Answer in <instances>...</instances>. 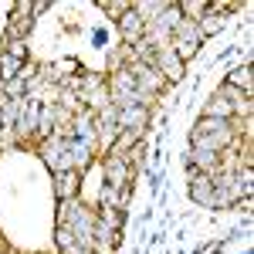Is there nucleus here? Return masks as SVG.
<instances>
[{
    "mask_svg": "<svg viewBox=\"0 0 254 254\" xmlns=\"http://www.w3.org/2000/svg\"><path fill=\"white\" fill-rule=\"evenodd\" d=\"M75 187H78V173L75 170H58L55 173V190L61 200H75Z\"/></svg>",
    "mask_w": 254,
    "mask_h": 254,
    "instance_id": "nucleus-7",
    "label": "nucleus"
},
{
    "mask_svg": "<svg viewBox=\"0 0 254 254\" xmlns=\"http://www.w3.org/2000/svg\"><path fill=\"white\" fill-rule=\"evenodd\" d=\"M234 139V129L227 119H203L193 126V149H210V153H224Z\"/></svg>",
    "mask_w": 254,
    "mask_h": 254,
    "instance_id": "nucleus-1",
    "label": "nucleus"
},
{
    "mask_svg": "<svg viewBox=\"0 0 254 254\" xmlns=\"http://www.w3.org/2000/svg\"><path fill=\"white\" fill-rule=\"evenodd\" d=\"M237 85H244V95H251V64H244V68H237L231 71V78H227V88H237Z\"/></svg>",
    "mask_w": 254,
    "mask_h": 254,
    "instance_id": "nucleus-10",
    "label": "nucleus"
},
{
    "mask_svg": "<svg viewBox=\"0 0 254 254\" xmlns=\"http://www.w3.org/2000/svg\"><path fill=\"white\" fill-rule=\"evenodd\" d=\"M119 31H122V38L129 41V44H139V41H142V31H146V24H142V17L129 7V10L119 17Z\"/></svg>",
    "mask_w": 254,
    "mask_h": 254,
    "instance_id": "nucleus-4",
    "label": "nucleus"
},
{
    "mask_svg": "<svg viewBox=\"0 0 254 254\" xmlns=\"http://www.w3.org/2000/svg\"><path fill=\"white\" fill-rule=\"evenodd\" d=\"M153 68H156L166 81H180V78H183V61L176 58V51L170 48V44H166V48H159V55L153 58Z\"/></svg>",
    "mask_w": 254,
    "mask_h": 254,
    "instance_id": "nucleus-2",
    "label": "nucleus"
},
{
    "mask_svg": "<svg viewBox=\"0 0 254 254\" xmlns=\"http://www.w3.org/2000/svg\"><path fill=\"white\" fill-rule=\"evenodd\" d=\"M190 163H193L200 173H214L220 166V153H210V149H190Z\"/></svg>",
    "mask_w": 254,
    "mask_h": 254,
    "instance_id": "nucleus-8",
    "label": "nucleus"
},
{
    "mask_svg": "<svg viewBox=\"0 0 254 254\" xmlns=\"http://www.w3.org/2000/svg\"><path fill=\"white\" fill-rule=\"evenodd\" d=\"M81 254H85V251H81Z\"/></svg>",
    "mask_w": 254,
    "mask_h": 254,
    "instance_id": "nucleus-15",
    "label": "nucleus"
},
{
    "mask_svg": "<svg viewBox=\"0 0 254 254\" xmlns=\"http://www.w3.org/2000/svg\"><path fill=\"white\" fill-rule=\"evenodd\" d=\"M20 64H24L20 58H14V55H7V51H3V55H0V81H3V78H17V75H20Z\"/></svg>",
    "mask_w": 254,
    "mask_h": 254,
    "instance_id": "nucleus-9",
    "label": "nucleus"
},
{
    "mask_svg": "<svg viewBox=\"0 0 254 254\" xmlns=\"http://www.w3.org/2000/svg\"><path fill=\"white\" fill-rule=\"evenodd\" d=\"M200 27V34H210V31H217L220 27V17L217 14H210V17H203V24H196Z\"/></svg>",
    "mask_w": 254,
    "mask_h": 254,
    "instance_id": "nucleus-14",
    "label": "nucleus"
},
{
    "mask_svg": "<svg viewBox=\"0 0 254 254\" xmlns=\"http://www.w3.org/2000/svg\"><path fill=\"white\" fill-rule=\"evenodd\" d=\"M98 7H102V10H109L112 17H122V14H126V10H129L132 3H126V0H102Z\"/></svg>",
    "mask_w": 254,
    "mask_h": 254,
    "instance_id": "nucleus-12",
    "label": "nucleus"
},
{
    "mask_svg": "<svg viewBox=\"0 0 254 254\" xmlns=\"http://www.w3.org/2000/svg\"><path fill=\"white\" fill-rule=\"evenodd\" d=\"M234 88H227L224 95H217V98H210V105H207V119H231L234 116Z\"/></svg>",
    "mask_w": 254,
    "mask_h": 254,
    "instance_id": "nucleus-5",
    "label": "nucleus"
},
{
    "mask_svg": "<svg viewBox=\"0 0 254 254\" xmlns=\"http://www.w3.org/2000/svg\"><path fill=\"white\" fill-rule=\"evenodd\" d=\"M190 196L200 200V203H214V176L193 170L190 173Z\"/></svg>",
    "mask_w": 254,
    "mask_h": 254,
    "instance_id": "nucleus-3",
    "label": "nucleus"
},
{
    "mask_svg": "<svg viewBox=\"0 0 254 254\" xmlns=\"http://www.w3.org/2000/svg\"><path fill=\"white\" fill-rule=\"evenodd\" d=\"M55 241H58V248H64V251H68V248L75 244V234H71V227H68V224H58V231H55Z\"/></svg>",
    "mask_w": 254,
    "mask_h": 254,
    "instance_id": "nucleus-13",
    "label": "nucleus"
},
{
    "mask_svg": "<svg viewBox=\"0 0 254 254\" xmlns=\"http://www.w3.org/2000/svg\"><path fill=\"white\" fill-rule=\"evenodd\" d=\"M180 7V14H190V17H200L203 10H207V0H183V3H176Z\"/></svg>",
    "mask_w": 254,
    "mask_h": 254,
    "instance_id": "nucleus-11",
    "label": "nucleus"
},
{
    "mask_svg": "<svg viewBox=\"0 0 254 254\" xmlns=\"http://www.w3.org/2000/svg\"><path fill=\"white\" fill-rule=\"evenodd\" d=\"M105 170H109V187L112 190H126V173H129V163L119 156L105 159Z\"/></svg>",
    "mask_w": 254,
    "mask_h": 254,
    "instance_id": "nucleus-6",
    "label": "nucleus"
}]
</instances>
